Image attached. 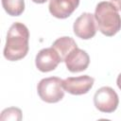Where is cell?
I'll list each match as a JSON object with an SVG mask.
<instances>
[{"label": "cell", "instance_id": "obj_15", "mask_svg": "<svg viewBox=\"0 0 121 121\" xmlns=\"http://www.w3.org/2000/svg\"><path fill=\"white\" fill-rule=\"evenodd\" d=\"M31 1L34 3H37V4H43V3H45L47 0H31Z\"/></svg>", "mask_w": 121, "mask_h": 121}, {"label": "cell", "instance_id": "obj_14", "mask_svg": "<svg viewBox=\"0 0 121 121\" xmlns=\"http://www.w3.org/2000/svg\"><path fill=\"white\" fill-rule=\"evenodd\" d=\"M116 84H117V86H118V88L120 89V91H121V73L118 75V77H117V79H116Z\"/></svg>", "mask_w": 121, "mask_h": 121}, {"label": "cell", "instance_id": "obj_7", "mask_svg": "<svg viewBox=\"0 0 121 121\" xmlns=\"http://www.w3.org/2000/svg\"><path fill=\"white\" fill-rule=\"evenodd\" d=\"M60 62H61V59L52 46L40 50L35 58L36 67L43 73L55 70Z\"/></svg>", "mask_w": 121, "mask_h": 121}, {"label": "cell", "instance_id": "obj_12", "mask_svg": "<svg viewBox=\"0 0 121 121\" xmlns=\"http://www.w3.org/2000/svg\"><path fill=\"white\" fill-rule=\"evenodd\" d=\"M0 120H12V121H20L22 120V111L19 108L10 107L5 109L1 112Z\"/></svg>", "mask_w": 121, "mask_h": 121}, {"label": "cell", "instance_id": "obj_13", "mask_svg": "<svg viewBox=\"0 0 121 121\" xmlns=\"http://www.w3.org/2000/svg\"><path fill=\"white\" fill-rule=\"evenodd\" d=\"M111 3H112L119 11H121V0H111Z\"/></svg>", "mask_w": 121, "mask_h": 121}, {"label": "cell", "instance_id": "obj_8", "mask_svg": "<svg viewBox=\"0 0 121 121\" xmlns=\"http://www.w3.org/2000/svg\"><path fill=\"white\" fill-rule=\"evenodd\" d=\"M66 68L72 73H78L86 70L90 63V57L86 51L76 47L64 59Z\"/></svg>", "mask_w": 121, "mask_h": 121}, {"label": "cell", "instance_id": "obj_1", "mask_svg": "<svg viewBox=\"0 0 121 121\" xmlns=\"http://www.w3.org/2000/svg\"><path fill=\"white\" fill-rule=\"evenodd\" d=\"M28 40V28L22 23H13L7 34L4 57L10 61H16L25 58L29 49Z\"/></svg>", "mask_w": 121, "mask_h": 121}, {"label": "cell", "instance_id": "obj_3", "mask_svg": "<svg viewBox=\"0 0 121 121\" xmlns=\"http://www.w3.org/2000/svg\"><path fill=\"white\" fill-rule=\"evenodd\" d=\"M37 92L40 98L46 103H57L64 96L62 79L58 77L45 78L40 80L37 85Z\"/></svg>", "mask_w": 121, "mask_h": 121}, {"label": "cell", "instance_id": "obj_6", "mask_svg": "<svg viewBox=\"0 0 121 121\" xmlns=\"http://www.w3.org/2000/svg\"><path fill=\"white\" fill-rule=\"evenodd\" d=\"M95 78L88 76H79V77H70L62 80V87L65 92H68L74 95H80L87 94L93 87Z\"/></svg>", "mask_w": 121, "mask_h": 121}, {"label": "cell", "instance_id": "obj_5", "mask_svg": "<svg viewBox=\"0 0 121 121\" xmlns=\"http://www.w3.org/2000/svg\"><path fill=\"white\" fill-rule=\"evenodd\" d=\"M96 28L97 26L95 25V14L90 12H83L76 19L73 25L75 35L83 40H89L93 38L96 33Z\"/></svg>", "mask_w": 121, "mask_h": 121}, {"label": "cell", "instance_id": "obj_9", "mask_svg": "<svg viewBox=\"0 0 121 121\" xmlns=\"http://www.w3.org/2000/svg\"><path fill=\"white\" fill-rule=\"evenodd\" d=\"M79 0H50L49 12L58 19L69 17L78 7Z\"/></svg>", "mask_w": 121, "mask_h": 121}, {"label": "cell", "instance_id": "obj_2", "mask_svg": "<svg viewBox=\"0 0 121 121\" xmlns=\"http://www.w3.org/2000/svg\"><path fill=\"white\" fill-rule=\"evenodd\" d=\"M119 10L108 1L98 3L95 10V18L98 30L105 36L112 37L121 29Z\"/></svg>", "mask_w": 121, "mask_h": 121}, {"label": "cell", "instance_id": "obj_11", "mask_svg": "<svg viewBox=\"0 0 121 121\" xmlns=\"http://www.w3.org/2000/svg\"><path fill=\"white\" fill-rule=\"evenodd\" d=\"M2 6L10 16H19L25 10L24 0H2Z\"/></svg>", "mask_w": 121, "mask_h": 121}, {"label": "cell", "instance_id": "obj_4", "mask_svg": "<svg viewBox=\"0 0 121 121\" xmlns=\"http://www.w3.org/2000/svg\"><path fill=\"white\" fill-rule=\"evenodd\" d=\"M94 104L99 112L111 113L117 109L119 97L112 87L103 86L95 93Z\"/></svg>", "mask_w": 121, "mask_h": 121}, {"label": "cell", "instance_id": "obj_10", "mask_svg": "<svg viewBox=\"0 0 121 121\" xmlns=\"http://www.w3.org/2000/svg\"><path fill=\"white\" fill-rule=\"evenodd\" d=\"M52 47L59 53V55L61 59V61H63L65 57L74 48L78 47V45H77V43H76V42L74 41L73 38L64 36V37H60V38L57 39L53 43Z\"/></svg>", "mask_w": 121, "mask_h": 121}]
</instances>
